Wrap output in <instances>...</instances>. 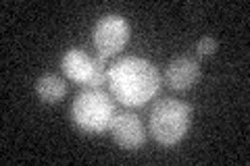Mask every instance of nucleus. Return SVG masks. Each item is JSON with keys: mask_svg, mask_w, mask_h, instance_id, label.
I'll return each mask as SVG.
<instances>
[{"mask_svg": "<svg viewBox=\"0 0 250 166\" xmlns=\"http://www.w3.org/2000/svg\"><path fill=\"white\" fill-rule=\"evenodd\" d=\"M200 79V65L192 56H177L167 65L165 81L173 90H190Z\"/></svg>", "mask_w": 250, "mask_h": 166, "instance_id": "obj_7", "label": "nucleus"}, {"mask_svg": "<svg viewBox=\"0 0 250 166\" xmlns=\"http://www.w3.org/2000/svg\"><path fill=\"white\" fill-rule=\"evenodd\" d=\"M117 114L115 98L100 88H85L71 104L73 123L85 133H104Z\"/></svg>", "mask_w": 250, "mask_h": 166, "instance_id": "obj_2", "label": "nucleus"}, {"mask_svg": "<svg viewBox=\"0 0 250 166\" xmlns=\"http://www.w3.org/2000/svg\"><path fill=\"white\" fill-rule=\"evenodd\" d=\"M217 52V39L210 37V36H205L198 39L196 44V54L198 56H210V54Z\"/></svg>", "mask_w": 250, "mask_h": 166, "instance_id": "obj_9", "label": "nucleus"}, {"mask_svg": "<svg viewBox=\"0 0 250 166\" xmlns=\"http://www.w3.org/2000/svg\"><path fill=\"white\" fill-rule=\"evenodd\" d=\"M36 92L46 104H54L67 93V83L57 73H46L36 81Z\"/></svg>", "mask_w": 250, "mask_h": 166, "instance_id": "obj_8", "label": "nucleus"}, {"mask_svg": "<svg viewBox=\"0 0 250 166\" xmlns=\"http://www.w3.org/2000/svg\"><path fill=\"white\" fill-rule=\"evenodd\" d=\"M194 108L175 98H163L152 106L150 133L163 146H175L188 133Z\"/></svg>", "mask_w": 250, "mask_h": 166, "instance_id": "obj_3", "label": "nucleus"}, {"mask_svg": "<svg viewBox=\"0 0 250 166\" xmlns=\"http://www.w3.org/2000/svg\"><path fill=\"white\" fill-rule=\"evenodd\" d=\"M108 131L123 149H138L146 144V127L134 112H117Z\"/></svg>", "mask_w": 250, "mask_h": 166, "instance_id": "obj_6", "label": "nucleus"}, {"mask_svg": "<svg viewBox=\"0 0 250 166\" xmlns=\"http://www.w3.org/2000/svg\"><path fill=\"white\" fill-rule=\"evenodd\" d=\"M108 90L123 106H144L161 88V73L150 60L123 56L108 67Z\"/></svg>", "mask_w": 250, "mask_h": 166, "instance_id": "obj_1", "label": "nucleus"}, {"mask_svg": "<svg viewBox=\"0 0 250 166\" xmlns=\"http://www.w3.org/2000/svg\"><path fill=\"white\" fill-rule=\"evenodd\" d=\"M61 67L71 81L83 88H103L108 79V65L103 56H90L82 48H71L62 54Z\"/></svg>", "mask_w": 250, "mask_h": 166, "instance_id": "obj_4", "label": "nucleus"}, {"mask_svg": "<svg viewBox=\"0 0 250 166\" xmlns=\"http://www.w3.org/2000/svg\"><path fill=\"white\" fill-rule=\"evenodd\" d=\"M94 46L98 50V56L108 58L125 48L129 42V23L121 15H104L94 25Z\"/></svg>", "mask_w": 250, "mask_h": 166, "instance_id": "obj_5", "label": "nucleus"}]
</instances>
